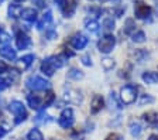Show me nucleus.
<instances>
[{
  "instance_id": "ea45409f",
  "label": "nucleus",
  "mask_w": 158,
  "mask_h": 140,
  "mask_svg": "<svg viewBox=\"0 0 158 140\" xmlns=\"http://www.w3.org/2000/svg\"><path fill=\"white\" fill-rule=\"evenodd\" d=\"M148 140H158V134H151L148 137Z\"/></svg>"
},
{
  "instance_id": "b1692460",
  "label": "nucleus",
  "mask_w": 158,
  "mask_h": 140,
  "mask_svg": "<svg viewBox=\"0 0 158 140\" xmlns=\"http://www.w3.org/2000/svg\"><path fill=\"white\" fill-rule=\"evenodd\" d=\"M68 78L69 79H82L83 78V72L81 70H78V68H71V70L68 71Z\"/></svg>"
},
{
  "instance_id": "37998d69",
  "label": "nucleus",
  "mask_w": 158,
  "mask_h": 140,
  "mask_svg": "<svg viewBox=\"0 0 158 140\" xmlns=\"http://www.w3.org/2000/svg\"><path fill=\"white\" fill-rule=\"evenodd\" d=\"M114 2H118V0H114Z\"/></svg>"
},
{
  "instance_id": "c85d7f7f",
  "label": "nucleus",
  "mask_w": 158,
  "mask_h": 140,
  "mask_svg": "<svg viewBox=\"0 0 158 140\" xmlns=\"http://www.w3.org/2000/svg\"><path fill=\"white\" fill-rule=\"evenodd\" d=\"M11 83H13V79H11V78L0 77V91L7 89L9 87H11Z\"/></svg>"
},
{
  "instance_id": "72a5a7b5",
  "label": "nucleus",
  "mask_w": 158,
  "mask_h": 140,
  "mask_svg": "<svg viewBox=\"0 0 158 140\" xmlns=\"http://www.w3.org/2000/svg\"><path fill=\"white\" fill-rule=\"evenodd\" d=\"M81 61H82V64L83 65H86V67H90V65H92V60H90V57H89L88 54L83 55V57L81 58Z\"/></svg>"
},
{
  "instance_id": "6ab92c4d",
  "label": "nucleus",
  "mask_w": 158,
  "mask_h": 140,
  "mask_svg": "<svg viewBox=\"0 0 158 140\" xmlns=\"http://www.w3.org/2000/svg\"><path fill=\"white\" fill-rule=\"evenodd\" d=\"M85 27L86 30L90 31V33H98L99 31V23L98 20H95V19H86L85 20Z\"/></svg>"
},
{
  "instance_id": "aec40b11",
  "label": "nucleus",
  "mask_w": 158,
  "mask_h": 140,
  "mask_svg": "<svg viewBox=\"0 0 158 140\" xmlns=\"http://www.w3.org/2000/svg\"><path fill=\"white\" fill-rule=\"evenodd\" d=\"M143 81L145 83H155L158 82V74L152 72V71H147L143 74Z\"/></svg>"
},
{
  "instance_id": "4468645a",
  "label": "nucleus",
  "mask_w": 158,
  "mask_h": 140,
  "mask_svg": "<svg viewBox=\"0 0 158 140\" xmlns=\"http://www.w3.org/2000/svg\"><path fill=\"white\" fill-rule=\"evenodd\" d=\"M27 104H28V106L31 109L40 110V108H41V98L34 95V93H30V95H27Z\"/></svg>"
},
{
  "instance_id": "5701e85b",
  "label": "nucleus",
  "mask_w": 158,
  "mask_h": 140,
  "mask_svg": "<svg viewBox=\"0 0 158 140\" xmlns=\"http://www.w3.org/2000/svg\"><path fill=\"white\" fill-rule=\"evenodd\" d=\"M34 60H35V57H34L33 54H27V55H24V57L20 58V64L23 65V70L28 68L30 65L34 62Z\"/></svg>"
},
{
  "instance_id": "79ce46f5",
  "label": "nucleus",
  "mask_w": 158,
  "mask_h": 140,
  "mask_svg": "<svg viewBox=\"0 0 158 140\" xmlns=\"http://www.w3.org/2000/svg\"><path fill=\"white\" fill-rule=\"evenodd\" d=\"M0 116H2V110H0Z\"/></svg>"
},
{
  "instance_id": "423d86ee",
  "label": "nucleus",
  "mask_w": 158,
  "mask_h": 140,
  "mask_svg": "<svg viewBox=\"0 0 158 140\" xmlns=\"http://www.w3.org/2000/svg\"><path fill=\"white\" fill-rule=\"evenodd\" d=\"M151 7L148 6V4H145L143 0H137L134 3V14L137 19H141V20H144V19H147L150 14H151Z\"/></svg>"
},
{
  "instance_id": "6e6552de",
  "label": "nucleus",
  "mask_w": 158,
  "mask_h": 140,
  "mask_svg": "<svg viewBox=\"0 0 158 140\" xmlns=\"http://www.w3.org/2000/svg\"><path fill=\"white\" fill-rule=\"evenodd\" d=\"M69 44H71L72 48H75V50H82V48L86 47V44H88V37L83 36V34H81V33H78L71 38Z\"/></svg>"
},
{
  "instance_id": "2f4dec72",
  "label": "nucleus",
  "mask_w": 158,
  "mask_h": 140,
  "mask_svg": "<svg viewBox=\"0 0 158 140\" xmlns=\"http://www.w3.org/2000/svg\"><path fill=\"white\" fill-rule=\"evenodd\" d=\"M7 44H10V36L0 28V45H7Z\"/></svg>"
},
{
  "instance_id": "bb28decb",
  "label": "nucleus",
  "mask_w": 158,
  "mask_h": 140,
  "mask_svg": "<svg viewBox=\"0 0 158 140\" xmlns=\"http://www.w3.org/2000/svg\"><path fill=\"white\" fill-rule=\"evenodd\" d=\"M54 100H55V93L52 91H48L45 93V98H44V108L51 106V104H52Z\"/></svg>"
},
{
  "instance_id": "f03ea898",
  "label": "nucleus",
  "mask_w": 158,
  "mask_h": 140,
  "mask_svg": "<svg viewBox=\"0 0 158 140\" xmlns=\"http://www.w3.org/2000/svg\"><path fill=\"white\" fill-rule=\"evenodd\" d=\"M137 92H138V88L135 87V85L127 83V85L122 87V89H120V99H122V102L124 105H130V104H133V102H135V99H137Z\"/></svg>"
},
{
  "instance_id": "f3484780",
  "label": "nucleus",
  "mask_w": 158,
  "mask_h": 140,
  "mask_svg": "<svg viewBox=\"0 0 158 140\" xmlns=\"http://www.w3.org/2000/svg\"><path fill=\"white\" fill-rule=\"evenodd\" d=\"M21 11H23V9H21V6L17 3L10 4L9 6V17L10 19H19V17H21Z\"/></svg>"
},
{
  "instance_id": "20e7f679",
  "label": "nucleus",
  "mask_w": 158,
  "mask_h": 140,
  "mask_svg": "<svg viewBox=\"0 0 158 140\" xmlns=\"http://www.w3.org/2000/svg\"><path fill=\"white\" fill-rule=\"evenodd\" d=\"M114 45H116V37L113 36V34H106V36H103L98 43L99 51L103 54H109L110 51H113Z\"/></svg>"
},
{
  "instance_id": "2eb2a0df",
  "label": "nucleus",
  "mask_w": 158,
  "mask_h": 140,
  "mask_svg": "<svg viewBox=\"0 0 158 140\" xmlns=\"http://www.w3.org/2000/svg\"><path fill=\"white\" fill-rule=\"evenodd\" d=\"M65 100L72 102V104H81L82 102V95L78 91H68L65 93Z\"/></svg>"
},
{
  "instance_id": "e433bc0d",
  "label": "nucleus",
  "mask_w": 158,
  "mask_h": 140,
  "mask_svg": "<svg viewBox=\"0 0 158 140\" xmlns=\"http://www.w3.org/2000/svg\"><path fill=\"white\" fill-rule=\"evenodd\" d=\"M33 3L37 4V7H40V9H43V7L45 6V2H44V0H33Z\"/></svg>"
},
{
  "instance_id": "7c9ffc66",
  "label": "nucleus",
  "mask_w": 158,
  "mask_h": 140,
  "mask_svg": "<svg viewBox=\"0 0 158 140\" xmlns=\"http://www.w3.org/2000/svg\"><path fill=\"white\" fill-rule=\"evenodd\" d=\"M103 28L107 31L114 30V20L113 19H105L103 20Z\"/></svg>"
},
{
  "instance_id": "f704fd0d",
  "label": "nucleus",
  "mask_w": 158,
  "mask_h": 140,
  "mask_svg": "<svg viewBox=\"0 0 158 140\" xmlns=\"http://www.w3.org/2000/svg\"><path fill=\"white\" fill-rule=\"evenodd\" d=\"M9 71V65H7L4 61H0V75H3Z\"/></svg>"
},
{
  "instance_id": "9d476101",
  "label": "nucleus",
  "mask_w": 158,
  "mask_h": 140,
  "mask_svg": "<svg viewBox=\"0 0 158 140\" xmlns=\"http://www.w3.org/2000/svg\"><path fill=\"white\" fill-rule=\"evenodd\" d=\"M55 70H56V67H55V64H54V61L51 60V57H48L47 60H44L41 62V72H44L47 77H52Z\"/></svg>"
},
{
  "instance_id": "dca6fc26",
  "label": "nucleus",
  "mask_w": 158,
  "mask_h": 140,
  "mask_svg": "<svg viewBox=\"0 0 158 140\" xmlns=\"http://www.w3.org/2000/svg\"><path fill=\"white\" fill-rule=\"evenodd\" d=\"M51 21H52V13L51 11H47V13L43 14V17H41V20L38 21V24H37V28L38 30H43V28H45L48 24H51Z\"/></svg>"
},
{
  "instance_id": "7ed1b4c3",
  "label": "nucleus",
  "mask_w": 158,
  "mask_h": 140,
  "mask_svg": "<svg viewBox=\"0 0 158 140\" xmlns=\"http://www.w3.org/2000/svg\"><path fill=\"white\" fill-rule=\"evenodd\" d=\"M26 85H27V88H30V89H33V91H47L51 87L45 78H41L38 75L28 77L26 81Z\"/></svg>"
},
{
  "instance_id": "393cba45",
  "label": "nucleus",
  "mask_w": 158,
  "mask_h": 140,
  "mask_svg": "<svg viewBox=\"0 0 158 140\" xmlns=\"http://www.w3.org/2000/svg\"><path fill=\"white\" fill-rule=\"evenodd\" d=\"M141 132H143L141 125L138 123V122H131V125H130V133L134 137H138L141 134Z\"/></svg>"
},
{
  "instance_id": "cd10ccee",
  "label": "nucleus",
  "mask_w": 158,
  "mask_h": 140,
  "mask_svg": "<svg viewBox=\"0 0 158 140\" xmlns=\"http://www.w3.org/2000/svg\"><path fill=\"white\" fill-rule=\"evenodd\" d=\"M131 40L134 41V43H138V44L144 43V41H145V34H144V31H135V33L131 36Z\"/></svg>"
},
{
  "instance_id": "0eeeda50",
  "label": "nucleus",
  "mask_w": 158,
  "mask_h": 140,
  "mask_svg": "<svg viewBox=\"0 0 158 140\" xmlns=\"http://www.w3.org/2000/svg\"><path fill=\"white\" fill-rule=\"evenodd\" d=\"M31 45V38L23 31H17L16 34V47L17 50H26Z\"/></svg>"
},
{
  "instance_id": "39448f33",
  "label": "nucleus",
  "mask_w": 158,
  "mask_h": 140,
  "mask_svg": "<svg viewBox=\"0 0 158 140\" xmlns=\"http://www.w3.org/2000/svg\"><path fill=\"white\" fill-rule=\"evenodd\" d=\"M75 122V117H73V110L71 108H65V109L61 112V116L58 119V123L62 129H69V127L73 125Z\"/></svg>"
},
{
  "instance_id": "58836bf2",
  "label": "nucleus",
  "mask_w": 158,
  "mask_h": 140,
  "mask_svg": "<svg viewBox=\"0 0 158 140\" xmlns=\"http://www.w3.org/2000/svg\"><path fill=\"white\" fill-rule=\"evenodd\" d=\"M65 2H66V0H55V3L58 4V7H59V9H61V7H62L64 4H65Z\"/></svg>"
},
{
  "instance_id": "a19ab883",
  "label": "nucleus",
  "mask_w": 158,
  "mask_h": 140,
  "mask_svg": "<svg viewBox=\"0 0 158 140\" xmlns=\"http://www.w3.org/2000/svg\"><path fill=\"white\" fill-rule=\"evenodd\" d=\"M23 2H24V0H14V3H17V4H19V3H23Z\"/></svg>"
},
{
  "instance_id": "f8f14e48",
  "label": "nucleus",
  "mask_w": 158,
  "mask_h": 140,
  "mask_svg": "<svg viewBox=\"0 0 158 140\" xmlns=\"http://www.w3.org/2000/svg\"><path fill=\"white\" fill-rule=\"evenodd\" d=\"M37 16L38 14H37V10L34 7H27V9H23V11H21V17L28 23H34L37 20Z\"/></svg>"
},
{
  "instance_id": "473e14b6",
  "label": "nucleus",
  "mask_w": 158,
  "mask_h": 140,
  "mask_svg": "<svg viewBox=\"0 0 158 140\" xmlns=\"http://www.w3.org/2000/svg\"><path fill=\"white\" fill-rule=\"evenodd\" d=\"M154 102V98L151 96V95H143L141 98H140V105H144V104H152Z\"/></svg>"
},
{
  "instance_id": "a211bd4d",
  "label": "nucleus",
  "mask_w": 158,
  "mask_h": 140,
  "mask_svg": "<svg viewBox=\"0 0 158 140\" xmlns=\"http://www.w3.org/2000/svg\"><path fill=\"white\" fill-rule=\"evenodd\" d=\"M143 119H144L148 125H157L158 123V113L154 112V110H150V112L143 115Z\"/></svg>"
},
{
  "instance_id": "9b49d317",
  "label": "nucleus",
  "mask_w": 158,
  "mask_h": 140,
  "mask_svg": "<svg viewBox=\"0 0 158 140\" xmlns=\"http://www.w3.org/2000/svg\"><path fill=\"white\" fill-rule=\"evenodd\" d=\"M103 106H105V99L102 98V95H95L92 99V105H90V113H99L103 109Z\"/></svg>"
},
{
  "instance_id": "c9c22d12",
  "label": "nucleus",
  "mask_w": 158,
  "mask_h": 140,
  "mask_svg": "<svg viewBox=\"0 0 158 140\" xmlns=\"http://www.w3.org/2000/svg\"><path fill=\"white\" fill-rule=\"evenodd\" d=\"M105 140H122V134H118V133H110Z\"/></svg>"
},
{
  "instance_id": "ddd939ff",
  "label": "nucleus",
  "mask_w": 158,
  "mask_h": 140,
  "mask_svg": "<svg viewBox=\"0 0 158 140\" xmlns=\"http://www.w3.org/2000/svg\"><path fill=\"white\" fill-rule=\"evenodd\" d=\"M75 9H76V4L75 2H71V0H66L65 4L61 7V11L65 17H72L73 13H75Z\"/></svg>"
},
{
  "instance_id": "412c9836",
  "label": "nucleus",
  "mask_w": 158,
  "mask_h": 140,
  "mask_svg": "<svg viewBox=\"0 0 158 140\" xmlns=\"http://www.w3.org/2000/svg\"><path fill=\"white\" fill-rule=\"evenodd\" d=\"M26 140H44V136H43V133L40 132V129L34 127V129H31L28 132Z\"/></svg>"
},
{
  "instance_id": "1a4fd4ad",
  "label": "nucleus",
  "mask_w": 158,
  "mask_h": 140,
  "mask_svg": "<svg viewBox=\"0 0 158 140\" xmlns=\"http://www.w3.org/2000/svg\"><path fill=\"white\" fill-rule=\"evenodd\" d=\"M0 57L6 58V60H9V61H14L17 57V50H14L10 44H7V45H0Z\"/></svg>"
},
{
  "instance_id": "a878e982",
  "label": "nucleus",
  "mask_w": 158,
  "mask_h": 140,
  "mask_svg": "<svg viewBox=\"0 0 158 140\" xmlns=\"http://www.w3.org/2000/svg\"><path fill=\"white\" fill-rule=\"evenodd\" d=\"M114 60L113 58H109V57H105L102 60V67L105 68L106 71H110V70H113L114 68Z\"/></svg>"
},
{
  "instance_id": "c756f323",
  "label": "nucleus",
  "mask_w": 158,
  "mask_h": 140,
  "mask_svg": "<svg viewBox=\"0 0 158 140\" xmlns=\"http://www.w3.org/2000/svg\"><path fill=\"white\" fill-rule=\"evenodd\" d=\"M49 117H51V116H48V115H47L45 112L43 110V112H40L38 116L35 117V123H47V122H49V120H51Z\"/></svg>"
},
{
  "instance_id": "4be33fe9",
  "label": "nucleus",
  "mask_w": 158,
  "mask_h": 140,
  "mask_svg": "<svg viewBox=\"0 0 158 140\" xmlns=\"http://www.w3.org/2000/svg\"><path fill=\"white\" fill-rule=\"evenodd\" d=\"M124 33L128 36H133L135 33V23L133 19H127L124 23Z\"/></svg>"
},
{
  "instance_id": "4c0bfd02",
  "label": "nucleus",
  "mask_w": 158,
  "mask_h": 140,
  "mask_svg": "<svg viewBox=\"0 0 158 140\" xmlns=\"http://www.w3.org/2000/svg\"><path fill=\"white\" fill-rule=\"evenodd\" d=\"M7 132H9V129H7L6 126H0V139H2V137H4L6 136V133Z\"/></svg>"
},
{
  "instance_id": "f257e3e1",
  "label": "nucleus",
  "mask_w": 158,
  "mask_h": 140,
  "mask_svg": "<svg viewBox=\"0 0 158 140\" xmlns=\"http://www.w3.org/2000/svg\"><path fill=\"white\" fill-rule=\"evenodd\" d=\"M9 110L11 113L14 115V123L16 125H20L21 122L27 119V110H26V106H24L21 102L19 100H13V102H10L9 105Z\"/></svg>"
}]
</instances>
